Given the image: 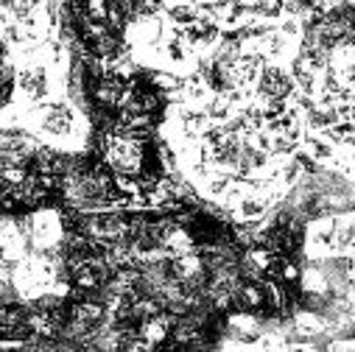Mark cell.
<instances>
[{
  "label": "cell",
  "mask_w": 355,
  "mask_h": 352,
  "mask_svg": "<svg viewBox=\"0 0 355 352\" xmlns=\"http://www.w3.org/2000/svg\"><path fill=\"white\" fill-rule=\"evenodd\" d=\"M297 96V81L286 64H266L254 87V101L260 104H291Z\"/></svg>",
  "instance_id": "1"
},
{
  "label": "cell",
  "mask_w": 355,
  "mask_h": 352,
  "mask_svg": "<svg viewBox=\"0 0 355 352\" xmlns=\"http://www.w3.org/2000/svg\"><path fill=\"white\" fill-rule=\"evenodd\" d=\"M338 227H341V215H322V218L311 221L308 235H305V246H308V254L313 260L336 254V249H338Z\"/></svg>",
  "instance_id": "2"
},
{
  "label": "cell",
  "mask_w": 355,
  "mask_h": 352,
  "mask_svg": "<svg viewBox=\"0 0 355 352\" xmlns=\"http://www.w3.org/2000/svg\"><path fill=\"white\" fill-rule=\"evenodd\" d=\"M28 238L37 249H53L62 246L64 238V221L59 213L53 210H40L34 215H28Z\"/></svg>",
  "instance_id": "3"
},
{
  "label": "cell",
  "mask_w": 355,
  "mask_h": 352,
  "mask_svg": "<svg viewBox=\"0 0 355 352\" xmlns=\"http://www.w3.org/2000/svg\"><path fill=\"white\" fill-rule=\"evenodd\" d=\"M140 335H143V338H148L151 344L165 341V338L171 335V319H168L165 313H157V316L146 319V322L140 324Z\"/></svg>",
  "instance_id": "4"
},
{
  "label": "cell",
  "mask_w": 355,
  "mask_h": 352,
  "mask_svg": "<svg viewBox=\"0 0 355 352\" xmlns=\"http://www.w3.org/2000/svg\"><path fill=\"white\" fill-rule=\"evenodd\" d=\"M123 352H157V344H151L148 338L137 335V338H132V341L123 346Z\"/></svg>",
  "instance_id": "5"
}]
</instances>
